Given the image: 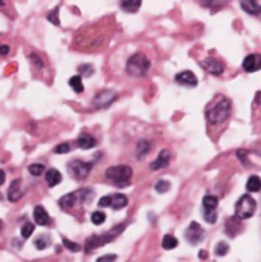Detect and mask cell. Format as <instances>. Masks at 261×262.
<instances>
[{
    "mask_svg": "<svg viewBox=\"0 0 261 262\" xmlns=\"http://www.w3.org/2000/svg\"><path fill=\"white\" fill-rule=\"evenodd\" d=\"M91 221H92V224H95V225H102V224L106 221V215H105L103 212H100V210H97V212H94V213L91 215Z\"/></svg>",
    "mask_w": 261,
    "mask_h": 262,
    "instance_id": "cell-29",
    "label": "cell"
},
{
    "mask_svg": "<svg viewBox=\"0 0 261 262\" xmlns=\"http://www.w3.org/2000/svg\"><path fill=\"white\" fill-rule=\"evenodd\" d=\"M169 161H170V152H169L168 149H165V150H161V152L158 153L157 160L151 164V169H152V170L165 169V167L169 166Z\"/></svg>",
    "mask_w": 261,
    "mask_h": 262,
    "instance_id": "cell-13",
    "label": "cell"
},
{
    "mask_svg": "<svg viewBox=\"0 0 261 262\" xmlns=\"http://www.w3.org/2000/svg\"><path fill=\"white\" fill-rule=\"evenodd\" d=\"M77 144H78L80 149H92L95 144H97V141H95V138L92 137V135L82 133V135L78 137V140H77Z\"/></svg>",
    "mask_w": 261,
    "mask_h": 262,
    "instance_id": "cell-17",
    "label": "cell"
},
{
    "mask_svg": "<svg viewBox=\"0 0 261 262\" xmlns=\"http://www.w3.org/2000/svg\"><path fill=\"white\" fill-rule=\"evenodd\" d=\"M241 8L243 11L250 15H258L261 13V5L257 0H241Z\"/></svg>",
    "mask_w": 261,
    "mask_h": 262,
    "instance_id": "cell-16",
    "label": "cell"
},
{
    "mask_svg": "<svg viewBox=\"0 0 261 262\" xmlns=\"http://www.w3.org/2000/svg\"><path fill=\"white\" fill-rule=\"evenodd\" d=\"M228 251H229V244L224 242V241H220L217 244V247H215V255H217V256L228 255Z\"/></svg>",
    "mask_w": 261,
    "mask_h": 262,
    "instance_id": "cell-27",
    "label": "cell"
},
{
    "mask_svg": "<svg viewBox=\"0 0 261 262\" xmlns=\"http://www.w3.org/2000/svg\"><path fill=\"white\" fill-rule=\"evenodd\" d=\"M32 215H34L35 224H39V225H48L51 222V218H49L48 212L45 210V207H42V205H35Z\"/></svg>",
    "mask_w": 261,
    "mask_h": 262,
    "instance_id": "cell-14",
    "label": "cell"
},
{
    "mask_svg": "<svg viewBox=\"0 0 261 262\" xmlns=\"http://www.w3.org/2000/svg\"><path fill=\"white\" fill-rule=\"evenodd\" d=\"M257 209V203L252 196L243 195L235 204V216L238 219H247L252 218Z\"/></svg>",
    "mask_w": 261,
    "mask_h": 262,
    "instance_id": "cell-5",
    "label": "cell"
},
{
    "mask_svg": "<svg viewBox=\"0 0 261 262\" xmlns=\"http://www.w3.org/2000/svg\"><path fill=\"white\" fill-rule=\"evenodd\" d=\"M78 201V195L77 192H73V193H66L65 196H61L59 200V205L61 207L63 210H71L73 207L76 205V203Z\"/></svg>",
    "mask_w": 261,
    "mask_h": 262,
    "instance_id": "cell-15",
    "label": "cell"
},
{
    "mask_svg": "<svg viewBox=\"0 0 261 262\" xmlns=\"http://www.w3.org/2000/svg\"><path fill=\"white\" fill-rule=\"evenodd\" d=\"M22 195H23L22 181L20 179H14V181L10 184V189H8V201L17 203L22 198Z\"/></svg>",
    "mask_w": 261,
    "mask_h": 262,
    "instance_id": "cell-12",
    "label": "cell"
},
{
    "mask_svg": "<svg viewBox=\"0 0 261 262\" xmlns=\"http://www.w3.org/2000/svg\"><path fill=\"white\" fill-rule=\"evenodd\" d=\"M115 259H117L115 255H105V256H100L97 261H98V262H103V261H115Z\"/></svg>",
    "mask_w": 261,
    "mask_h": 262,
    "instance_id": "cell-41",
    "label": "cell"
},
{
    "mask_svg": "<svg viewBox=\"0 0 261 262\" xmlns=\"http://www.w3.org/2000/svg\"><path fill=\"white\" fill-rule=\"evenodd\" d=\"M80 72H82L83 75H92V66L91 65H83V66H80Z\"/></svg>",
    "mask_w": 261,
    "mask_h": 262,
    "instance_id": "cell-39",
    "label": "cell"
},
{
    "mask_svg": "<svg viewBox=\"0 0 261 262\" xmlns=\"http://www.w3.org/2000/svg\"><path fill=\"white\" fill-rule=\"evenodd\" d=\"M218 205V198L214 195H206L203 198V207L204 210H215Z\"/></svg>",
    "mask_w": 261,
    "mask_h": 262,
    "instance_id": "cell-22",
    "label": "cell"
},
{
    "mask_svg": "<svg viewBox=\"0 0 261 262\" xmlns=\"http://www.w3.org/2000/svg\"><path fill=\"white\" fill-rule=\"evenodd\" d=\"M51 244V239H49V236H39L37 239L34 241V246L37 247L39 250H45L48 246Z\"/></svg>",
    "mask_w": 261,
    "mask_h": 262,
    "instance_id": "cell-28",
    "label": "cell"
},
{
    "mask_svg": "<svg viewBox=\"0 0 261 262\" xmlns=\"http://www.w3.org/2000/svg\"><path fill=\"white\" fill-rule=\"evenodd\" d=\"M232 104L226 97H220L218 102H215L212 107L208 111V121L211 124H220L223 121H226L230 115Z\"/></svg>",
    "mask_w": 261,
    "mask_h": 262,
    "instance_id": "cell-1",
    "label": "cell"
},
{
    "mask_svg": "<svg viewBox=\"0 0 261 262\" xmlns=\"http://www.w3.org/2000/svg\"><path fill=\"white\" fill-rule=\"evenodd\" d=\"M69 150H71V146L68 143H61L59 146L54 147V153H57V155H65V153H68Z\"/></svg>",
    "mask_w": 261,
    "mask_h": 262,
    "instance_id": "cell-34",
    "label": "cell"
},
{
    "mask_svg": "<svg viewBox=\"0 0 261 262\" xmlns=\"http://www.w3.org/2000/svg\"><path fill=\"white\" fill-rule=\"evenodd\" d=\"M178 246V241L175 236H172V234H166V236L163 238V248L165 250H172Z\"/></svg>",
    "mask_w": 261,
    "mask_h": 262,
    "instance_id": "cell-26",
    "label": "cell"
},
{
    "mask_svg": "<svg viewBox=\"0 0 261 262\" xmlns=\"http://www.w3.org/2000/svg\"><path fill=\"white\" fill-rule=\"evenodd\" d=\"M141 2L143 0H122L120 6H122V10L126 13H137L141 6Z\"/></svg>",
    "mask_w": 261,
    "mask_h": 262,
    "instance_id": "cell-19",
    "label": "cell"
},
{
    "mask_svg": "<svg viewBox=\"0 0 261 262\" xmlns=\"http://www.w3.org/2000/svg\"><path fill=\"white\" fill-rule=\"evenodd\" d=\"M69 86L73 87L77 94H82V92H83V89H85L83 81H82V77H80V75L71 77V78H69Z\"/></svg>",
    "mask_w": 261,
    "mask_h": 262,
    "instance_id": "cell-23",
    "label": "cell"
},
{
    "mask_svg": "<svg viewBox=\"0 0 261 262\" xmlns=\"http://www.w3.org/2000/svg\"><path fill=\"white\" fill-rule=\"evenodd\" d=\"M246 189H247V192H250V193L260 192V190H261V179H260V176L252 175V176L247 179V183H246Z\"/></svg>",
    "mask_w": 261,
    "mask_h": 262,
    "instance_id": "cell-21",
    "label": "cell"
},
{
    "mask_svg": "<svg viewBox=\"0 0 261 262\" xmlns=\"http://www.w3.org/2000/svg\"><path fill=\"white\" fill-rule=\"evenodd\" d=\"M243 69L246 72H255L261 69V56L260 54H249V56L243 60Z\"/></svg>",
    "mask_w": 261,
    "mask_h": 262,
    "instance_id": "cell-11",
    "label": "cell"
},
{
    "mask_svg": "<svg viewBox=\"0 0 261 262\" xmlns=\"http://www.w3.org/2000/svg\"><path fill=\"white\" fill-rule=\"evenodd\" d=\"M0 230H2V221H0Z\"/></svg>",
    "mask_w": 261,
    "mask_h": 262,
    "instance_id": "cell-46",
    "label": "cell"
},
{
    "mask_svg": "<svg viewBox=\"0 0 261 262\" xmlns=\"http://www.w3.org/2000/svg\"><path fill=\"white\" fill-rule=\"evenodd\" d=\"M117 98V92L111 91V89H105V91H100L92 100V107L95 109H105V107L111 106L112 102H115Z\"/></svg>",
    "mask_w": 261,
    "mask_h": 262,
    "instance_id": "cell-7",
    "label": "cell"
},
{
    "mask_svg": "<svg viewBox=\"0 0 261 262\" xmlns=\"http://www.w3.org/2000/svg\"><path fill=\"white\" fill-rule=\"evenodd\" d=\"M30 58L32 60V63L35 66H37L39 69H42L43 68V61H42V58L37 56V54H30Z\"/></svg>",
    "mask_w": 261,
    "mask_h": 262,
    "instance_id": "cell-38",
    "label": "cell"
},
{
    "mask_svg": "<svg viewBox=\"0 0 261 262\" xmlns=\"http://www.w3.org/2000/svg\"><path fill=\"white\" fill-rule=\"evenodd\" d=\"M63 246H65V247H66L68 250H71V251H78V250H80L78 244L69 241V239H66V238H63Z\"/></svg>",
    "mask_w": 261,
    "mask_h": 262,
    "instance_id": "cell-35",
    "label": "cell"
},
{
    "mask_svg": "<svg viewBox=\"0 0 261 262\" xmlns=\"http://www.w3.org/2000/svg\"><path fill=\"white\" fill-rule=\"evenodd\" d=\"M175 81L178 85L186 86V87H194L199 85V78L195 77L192 71H182L175 75Z\"/></svg>",
    "mask_w": 261,
    "mask_h": 262,
    "instance_id": "cell-10",
    "label": "cell"
},
{
    "mask_svg": "<svg viewBox=\"0 0 261 262\" xmlns=\"http://www.w3.org/2000/svg\"><path fill=\"white\" fill-rule=\"evenodd\" d=\"M201 66L206 72H209L211 75H221L223 74V71H224V66H223V63L217 58H214V57H208V58H204L201 61Z\"/></svg>",
    "mask_w": 261,
    "mask_h": 262,
    "instance_id": "cell-9",
    "label": "cell"
},
{
    "mask_svg": "<svg viewBox=\"0 0 261 262\" xmlns=\"http://www.w3.org/2000/svg\"><path fill=\"white\" fill-rule=\"evenodd\" d=\"M200 258H203V259L206 258V251H201V253H200Z\"/></svg>",
    "mask_w": 261,
    "mask_h": 262,
    "instance_id": "cell-44",
    "label": "cell"
},
{
    "mask_svg": "<svg viewBox=\"0 0 261 262\" xmlns=\"http://www.w3.org/2000/svg\"><path fill=\"white\" fill-rule=\"evenodd\" d=\"M28 170H30V174H31L32 176H40L43 172H45V166L40 164V162H35V164H31V166L28 167Z\"/></svg>",
    "mask_w": 261,
    "mask_h": 262,
    "instance_id": "cell-30",
    "label": "cell"
},
{
    "mask_svg": "<svg viewBox=\"0 0 261 262\" xmlns=\"http://www.w3.org/2000/svg\"><path fill=\"white\" fill-rule=\"evenodd\" d=\"M237 155H238V158L245 162V164H247V152L246 150H243V149H240L238 152H237Z\"/></svg>",
    "mask_w": 261,
    "mask_h": 262,
    "instance_id": "cell-40",
    "label": "cell"
},
{
    "mask_svg": "<svg viewBox=\"0 0 261 262\" xmlns=\"http://www.w3.org/2000/svg\"><path fill=\"white\" fill-rule=\"evenodd\" d=\"M124 227H126V224H119L115 229H112V230H109L107 233L102 234V236H92V238H89L88 242H86V251H92L94 248L102 247V246H105V244L114 241L115 236H119V234L124 230Z\"/></svg>",
    "mask_w": 261,
    "mask_h": 262,
    "instance_id": "cell-4",
    "label": "cell"
},
{
    "mask_svg": "<svg viewBox=\"0 0 261 262\" xmlns=\"http://www.w3.org/2000/svg\"><path fill=\"white\" fill-rule=\"evenodd\" d=\"M91 167L92 164L91 162H85L82 160H73L68 164V172L71 175H73L76 179H78V181H82V179H85L89 172H91Z\"/></svg>",
    "mask_w": 261,
    "mask_h": 262,
    "instance_id": "cell-6",
    "label": "cell"
},
{
    "mask_svg": "<svg viewBox=\"0 0 261 262\" xmlns=\"http://www.w3.org/2000/svg\"><path fill=\"white\" fill-rule=\"evenodd\" d=\"M111 203H112V195H106V196L100 198L98 205H100V207H111Z\"/></svg>",
    "mask_w": 261,
    "mask_h": 262,
    "instance_id": "cell-37",
    "label": "cell"
},
{
    "mask_svg": "<svg viewBox=\"0 0 261 262\" xmlns=\"http://www.w3.org/2000/svg\"><path fill=\"white\" fill-rule=\"evenodd\" d=\"M34 229H35V225L31 224V222H26L23 227H22V238H30L31 234L34 233Z\"/></svg>",
    "mask_w": 261,
    "mask_h": 262,
    "instance_id": "cell-32",
    "label": "cell"
},
{
    "mask_svg": "<svg viewBox=\"0 0 261 262\" xmlns=\"http://www.w3.org/2000/svg\"><path fill=\"white\" fill-rule=\"evenodd\" d=\"M106 178L107 181H111L112 184L123 187L128 186L131 183L132 178V169L129 166H114V167H107L106 169Z\"/></svg>",
    "mask_w": 261,
    "mask_h": 262,
    "instance_id": "cell-3",
    "label": "cell"
},
{
    "mask_svg": "<svg viewBox=\"0 0 261 262\" xmlns=\"http://www.w3.org/2000/svg\"><path fill=\"white\" fill-rule=\"evenodd\" d=\"M149 150H151V143H149V141L140 140V141L137 143V157H138V158H143Z\"/></svg>",
    "mask_w": 261,
    "mask_h": 262,
    "instance_id": "cell-24",
    "label": "cell"
},
{
    "mask_svg": "<svg viewBox=\"0 0 261 262\" xmlns=\"http://www.w3.org/2000/svg\"><path fill=\"white\" fill-rule=\"evenodd\" d=\"M45 179H46V183H48L49 187H56L61 181V174L57 169H49L46 172V175H45Z\"/></svg>",
    "mask_w": 261,
    "mask_h": 262,
    "instance_id": "cell-18",
    "label": "cell"
},
{
    "mask_svg": "<svg viewBox=\"0 0 261 262\" xmlns=\"http://www.w3.org/2000/svg\"><path fill=\"white\" fill-rule=\"evenodd\" d=\"M184 234H186V239H187L189 244H192V246H197V244L203 241V238H204V230L201 229V225H200L199 222H191V224H189V227L186 229Z\"/></svg>",
    "mask_w": 261,
    "mask_h": 262,
    "instance_id": "cell-8",
    "label": "cell"
},
{
    "mask_svg": "<svg viewBox=\"0 0 261 262\" xmlns=\"http://www.w3.org/2000/svg\"><path fill=\"white\" fill-rule=\"evenodd\" d=\"M128 205V196L123 195V193H115L112 195V203H111V207L115 210H120L123 207Z\"/></svg>",
    "mask_w": 261,
    "mask_h": 262,
    "instance_id": "cell-20",
    "label": "cell"
},
{
    "mask_svg": "<svg viewBox=\"0 0 261 262\" xmlns=\"http://www.w3.org/2000/svg\"><path fill=\"white\" fill-rule=\"evenodd\" d=\"M8 52H10V46H6V44H2V46H0V56H6Z\"/></svg>",
    "mask_w": 261,
    "mask_h": 262,
    "instance_id": "cell-42",
    "label": "cell"
},
{
    "mask_svg": "<svg viewBox=\"0 0 261 262\" xmlns=\"http://www.w3.org/2000/svg\"><path fill=\"white\" fill-rule=\"evenodd\" d=\"M77 195L80 203H89L94 198V190L92 189H82V190L77 192Z\"/></svg>",
    "mask_w": 261,
    "mask_h": 262,
    "instance_id": "cell-25",
    "label": "cell"
},
{
    "mask_svg": "<svg viewBox=\"0 0 261 262\" xmlns=\"http://www.w3.org/2000/svg\"><path fill=\"white\" fill-rule=\"evenodd\" d=\"M169 189H170V183L166 181V179H160V181L155 184V190L158 193H166Z\"/></svg>",
    "mask_w": 261,
    "mask_h": 262,
    "instance_id": "cell-31",
    "label": "cell"
},
{
    "mask_svg": "<svg viewBox=\"0 0 261 262\" xmlns=\"http://www.w3.org/2000/svg\"><path fill=\"white\" fill-rule=\"evenodd\" d=\"M149 68H151V61L145 54H141V52H137V54H134V56H131L128 58V63H126V72H128L131 77L145 75L149 71Z\"/></svg>",
    "mask_w": 261,
    "mask_h": 262,
    "instance_id": "cell-2",
    "label": "cell"
},
{
    "mask_svg": "<svg viewBox=\"0 0 261 262\" xmlns=\"http://www.w3.org/2000/svg\"><path fill=\"white\" fill-rule=\"evenodd\" d=\"M5 183V172L0 169V186H2Z\"/></svg>",
    "mask_w": 261,
    "mask_h": 262,
    "instance_id": "cell-43",
    "label": "cell"
},
{
    "mask_svg": "<svg viewBox=\"0 0 261 262\" xmlns=\"http://www.w3.org/2000/svg\"><path fill=\"white\" fill-rule=\"evenodd\" d=\"M46 19H48V22H51L52 25H56V26L60 25V20H59V6L54 8V10L48 14Z\"/></svg>",
    "mask_w": 261,
    "mask_h": 262,
    "instance_id": "cell-33",
    "label": "cell"
},
{
    "mask_svg": "<svg viewBox=\"0 0 261 262\" xmlns=\"http://www.w3.org/2000/svg\"><path fill=\"white\" fill-rule=\"evenodd\" d=\"M0 6H5V0H0Z\"/></svg>",
    "mask_w": 261,
    "mask_h": 262,
    "instance_id": "cell-45",
    "label": "cell"
},
{
    "mask_svg": "<svg viewBox=\"0 0 261 262\" xmlns=\"http://www.w3.org/2000/svg\"><path fill=\"white\" fill-rule=\"evenodd\" d=\"M204 219H206V222L214 224L215 221H217V213H215V210H206V213H204Z\"/></svg>",
    "mask_w": 261,
    "mask_h": 262,
    "instance_id": "cell-36",
    "label": "cell"
}]
</instances>
